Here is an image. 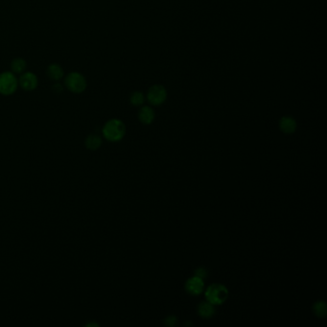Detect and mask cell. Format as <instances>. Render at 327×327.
Returning a JSON list of instances; mask_svg holds the SVG:
<instances>
[{"label":"cell","mask_w":327,"mask_h":327,"mask_svg":"<svg viewBox=\"0 0 327 327\" xmlns=\"http://www.w3.org/2000/svg\"><path fill=\"white\" fill-rule=\"evenodd\" d=\"M19 86L26 91L35 90L39 86V79L35 73L30 71H24L22 74H20Z\"/></svg>","instance_id":"6"},{"label":"cell","mask_w":327,"mask_h":327,"mask_svg":"<svg viewBox=\"0 0 327 327\" xmlns=\"http://www.w3.org/2000/svg\"><path fill=\"white\" fill-rule=\"evenodd\" d=\"M206 297L213 305H221L228 299L229 290L223 284L214 283L207 289Z\"/></svg>","instance_id":"3"},{"label":"cell","mask_w":327,"mask_h":327,"mask_svg":"<svg viewBox=\"0 0 327 327\" xmlns=\"http://www.w3.org/2000/svg\"><path fill=\"white\" fill-rule=\"evenodd\" d=\"M53 89H55V91L59 92V91L62 89V87H61V85H59V84H56V85L53 86Z\"/></svg>","instance_id":"18"},{"label":"cell","mask_w":327,"mask_h":327,"mask_svg":"<svg viewBox=\"0 0 327 327\" xmlns=\"http://www.w3.org/2000/svg\"><path fill=\"white\" fill-rule=\"evenodd\" d=\"M204 289H205L204 279H202L196 275L189 278L185 283L186 292L192 296H198V295L202 294L204 292Z\"/></svg>","instance_id":"7"},{"label":"cell","mask_w":327,"mask_h":327,"mask_svg":"<svg viewBox=\"0 0 327 327\" xmlns=\"http://www.w3.org/2000/svg\"><path fill=\"white\" fill-rule=\"evenodd\" d=\"M64 86L70 92L80 94L87 89L88 82L82 73L73 71L68 73L64 78Z\"/></svg>","instance_id":"2"},{"label":"cell","mask_w":327,"mask_h":327,"mask_svg":"<svg viewBox=\"0 0 327 327\" xmlns=\"http://www.w3.org/2000/svg\"><path fill=\"white\" fill-rule=\"evenodd\" d=\"M19 88V79L12 71L0 73V94L4 96L13 95Z\"/></svg>","instance_id":"4"},{"label":"cell","mask_w":327,"mask_h":327,"mask_svg":"<svg viewBox=\"0 0 327 327\" xmlns=\"http://www.w3.org/2000/svg\"><path fill=\"white\" fill-rule=\"evenodd\" d=\"M138 118L143 124H151L154 120V112L150 107H142L138 113Z\"/></svg>","instance_id":"11"},{"label":"cell","mask_w":327,"mask_h":327,"mask_svg":"<svg viewBox=\"0 0 327 327\" xmlns=\"http://www.w3.org/2000/svg\"><path fill=\"white\" fill-rule=\"evenodd\" d=\"M148 101L154 105V106H159L167 98V91L164 87L160 85H154L152 88H150L148 94H147Z\"/></svg>","instance_id":"5"},{"label":"cell","mask_w":327,"mask_h":327,"mask_svg":"<svg viewBox=\"0 0 327 327\" xmlns=\"http://www.w3.org/2000/svg\"><path fill=\"white\" fill-rule=\"evenodd\" d=\"M47 76L49 77L50 80L54 81V82H59L60 81L63 76H64V72L62 67L58 64V63H51L48 65L47 70H46Z\"/></svg>","instance_id":"10"},{"label":"cell","mask_w":327,"mask_h":327,"mask_svg":"<svg viewBox=\"0 0 327 327\" xmlns=\"http://www.w3.org/2000/svg\"><path fill=\"white\" fill-rule=\"evenodd\" d=\"M103 135L112 142L121 140L126 134L125 124L119 119H111L103 127Z\"/></svg>","instance_id":"1"},{"label":"cell","mask_w":327,"mask_h":327,"mask_svg":"<svg viewBox=\"0 0 327 327\" xmlns=\"http://www.w3.org/2000/svg\"><path fill=\"white\" fill-rule=\"evenodd\" d=\"M178 318H177L176 316H174V315L168 316V317H166V318L164 319V325H165L166 327H177V326H178Z\"/></svg>","instance_id":"16"},{"label":"cell","mask_w":327,"mask_h":327,"mask_svg":"<svg viewBox=\"0 0 327 327\" xmlns=\"http://www.w3.org/2000/svg\"><path fill=\"white\" fill-rule=\"evenodd\" d=\"M131 103L134 105V106H141L143 103H144V95L142 92L140 91H135L134 92L132 95H131Z\"/></svg>","instance_id":"15"},{"label":"cell","mask_w":327,"mask_h":327,"mask_svg":"<svg viewBox=\"0 0 327 327\" xmlns=\"http://www.w3.org/2000/svg\"><path fill=\"white\" fill-rule=\"evenodd\" d=\"M312 310L318 318H322V319L326 318L327 315V302L324 300H319L313 304Z\"/></svg>","instance_id":"14"},{"label":"cell","mask_w":327,"mask_h":327,"mask_svg":"<svg viewBox=\"0 0 327 327\" xmlns=\"http://www.w3.org/2000/svg\"><path fill=\"white\" fill-rule=\"evenodd\" d=\"M215 312H216L215 305H213L208 300L201 302L198 306V314L203 319H210L215 315Z\"/></svg>","instance_id":"9"},{"label":"cell","mask_w":327,"mask_h":327,"mask_svg":"<svg viewBox=\"0 0 327 327\" xmlns=\"http://www.w3.org/2000/svg\"><path fill=\"white\" fill-rule=\"evenodd\" d=\"M85 145L88 149L91 151H95L101 145H102V139L99 135H89L85 141Z\"/></svg>","instance_id":"13"},{"label":"cell","mask_w":327,"mask_h":327,"mask_svg":"<svg viewBox=\"0 0 327 327\" xmlns=\"http://www.w3.org/2000/svg\"><path fill=\"white\" fill-rule=\"evenodd\" d=\"M279 129L284 134H293L297 130V122L291 116H284L279 121Z\"/></svg>","instance_id":"8"},{"label":"cell","mask_w":327,"mask_h":327,"mask_svg":"<svg viewBox=\"0 0 327 327\" xmlns=\"http://www.w3.org/2000/svg\"><path fill=\"white\" fill-rule=\"evenodd\" d=\"M195 275L202 279H206L208 276V270L205 267H199L198 269H195Z\"/></svg>","instance_id":"17"},{"label":"cell","mask_w":327,"mask_h":327,"mask_svg":"<svg viewBox=\"0 0 327 327\" xmlns=\"http://www.w3.org/2000/svg\"><path fill=\"white\" fill-rule=\"evenodd\" d=\"M27 64L24 59H14L11 62V70L15 74H22L26 70Z\"/></svg>","instance_id":"12"}]
</instances>
